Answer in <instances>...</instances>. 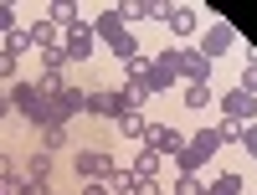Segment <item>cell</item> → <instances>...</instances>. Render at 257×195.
Masks as SVG:
<instances>
[{
  "label": "cell",
  "instance_id": "6da1fadb",
  "mask_svg": "<svg viewBox=\"0 0 257 195\" xmlns=\"http://www.w3.org/2000/svg\"><path fill=\"white\" fill-rule=\"evenodd\" d=\"M72 169H77V180H82V185H103V180H113V175H118V159L108 154V149H77Z\"/></svg>",
  "mask_w": 257,
  "mask_h": 195
},
{
  "label": "cell",
  "instance_id": "7a4b0ae2",
  "mask_svg": "<svg viewBox=\"0 0 257 195\" xmlns=\"http://www.w3.org/2000/svg\"><path fill=\"white\" fill-rule=\"evenodd\" d=\"M11 108H16V113L26 118L31 128H41V108H47V93H41V82L16 77V82H11Z\"/></svg>",
  "mask_w": 257,
  "mask_h": 195
},
{
  "label": "cell",
  "instance_id": "3957f363",
  "mask_svg": "<svg viewBox=\"0 0 257 195\" xmlns=\"http://www.w3.org/2000/svg\"><path fill=\"white\" fill-rule=\"evenodd\" d=\"M82 113V93L77 88H57L47 93V108H41V128H67V118Z\"/></svg>",
  "mask_w": 257,
  "mask_h": 195
},
{
  "label": "cell",
  "instance_id": "277c9868",
  "mask_svg": "<svg viewBox=\"0 0 257 195\" xmlns=\"http://www.w3.org/2000/svg\"><path fill=\"white\" fill-rule=\"evenodd\" d=\"M170 67H175V77H185V82H211V62L196 47H170Z\"/></svg>",
  "mask_w": 257,
  "mask_h": 195
},
{
  "label": "cell",
  "instance_id": "5b68a950",
  "mask_svg": "<svg viewBox=\"0 0 257 195\" xmlns=\"http://www.w3.org/2000/svg\"><path fill=\"white\" fill-rule=\"evenodd\" d=\"M82 113H93V118L128 113V108H123V88H93V93H82Z\"/></svg>",
  "mask_w": 257,
  "mask_h": 195
},
{
  "label": "cell",
  "instance_id": "8992f818",
  "mask_svg": "<svg viewBox=\"0 0 257 195\" xmlns=\"http://www.w3.org/2000/svg\"><path fill=\"white\" fill-rule=\"evenodd\" d=\"M144 149H155L160 159H175V154H185V134H180V128H170V123H149Z\"/></svg>",
  "mask_w": 257,
  "mask_h": 195
},
{
  "label": "cell",
  "instance_id": "52a82bcc",
  "mask_svg": "<svg viewBox=\"0 0 257 195\" xmlns=\"http://www.w3.org/2000/svg\"><path fill=\"white\" fill-rule=\"evenodd\" d=\"M93 47H98V36H93L88 21H82V26H72V31H62V57H67V62H88Z\"/></svg>",
  "mask_w": 257,
  "mask_h": 195
},
{
  "label": "cell",
  "instance_id": "ba28073f",
  "mask_svg": "<svg viewBox=\"0 0 257 195\" xmlns=\"http://www.w3.org/2000/svg\"><path fill=\"white\" fill-rule=\"evenodd\" d=\"M231 47H237V26H231V21H216V26L206 31V41H201L196 52H201L206 62H216V57H226Z\"/></svg>",
  "mask_w": 257,
  "mask_h": 195
},
{
  "label": "cell",
  "instance_id": "9c48e42d",
  "mask_svg": "<svg viewBox=\"0 0 257 195\" xmlns=\"http://www.w3.org/2000/svg\"><path fill=\"white\" fill-rule=\"evenodd\" d=\"M221 118H231V123H252V118H257V98L242 93V88L221 93Z\"/></svg>",
  "mask_w": 257,
  "mask_h": 195
},
{
  "label": "cell",
  "instance_id": "30bf717a",
  "mask_svg": "<svg viewBox=\"0 0 257 195\" xmlns=\"http://www.w3.org/2000/svg\"><path fill=\"white\" fill-rule=\"evenodd\" d=\"M0 195H31V180H26V169H16L11 159H0Z\"/></svg>",
  "mask_w": 257,
  "mask_h": 195
},
{
  "label": "cell",
  "instance_id": "8fae6325",
  "mask_svg": "<svg viewBox=\"0 0 257 195\" xmlns=\"http://www.w3.org/2000/svg\"><path fill=\"white\" fill-rule=\"evenodd\" d=\"M47 21H52L57 31H72V26H82V11L72 6V0H52V6H47Z\"/></svg>",
  "mask_w": 257,
  "mask_h": 195
},
{
  "label": "cell",
  "instance_id": "7c38bea8",
  "mask_svg": "<svg viewBox=\"0 0 257 195\" xmlns=\"http://www.w3.org/2000/svg\"><path fill=\"white\" fill-rule=\"evenodd\" d=\"M160 169H165V159L155 154V149H139L134 164H128V175H134V180H160Z\"/></svg>",
  "mask_w": 257,
  "mask_h": 195
},
{
  "label": "cell",
  "instance_id": "4fadbf2b",
  "mask_svg": "<svg viewBox=\"0 0 257 195\" xmlns=\"http://www.w3.org/2000/svg\"><path fill=\"white\" fill-rule=\"evenodd\" d=\"M165 26L175 31V36H196V26H201V16L190 11V6H170V16H165Z\"/></svg>",
  "mask_w": 257,
  "mask_h": 195
},
{
  "label": "cell",
  "instance_id": "5bb4252c",
  "mask_svg": "<svg viewBox=\"0 0 257 195\" xmlns=\"http://www.w3.org/2000/svg\"><path fill=\"white\" fill-rule=\"evenodd\" d=\"M128 26H123V16H118V6H108V11H103L98 21H93V36L98 41H113V36H123Z\"/></svg>",
  "mask_w": 257,
  "mask_h": 195
},
{
  "label": "cell",
  "instance_id": "9a60e30c",
  "mask_svg": "<svg viewBox=\"0 0 257 195\" xmlns=\"http://www.w3.org/2000/svg\"><path fill=\"white\" fill-rule=\"evenodd\" d=\"M185 149H190V154H196V159L206 164V159H211V154H216V149H221V128H201V134L190 139Z\"/></svg>",
  "mask_w": 257,
  "mask_h": 195
},
{
  "label": "cell",
  "instance_id": "2e32d148",
  "mask_svg": "<svg viewBox=\"0 0 257 195\" xmlns=\"http://www.w3.org/2000/svg\"><path fill=\"white\" fill-rule=\"evenodd\" d=\"M123 72H128V88H139V93H144V88H149V72H155V62L139 52L134 62H123Z\"/></svg>",
  "mask_w": 257,
  "mask_h": 195
},
{
  "label": "cell",
  "instance_id": "e0dca14e",
  "mask_svg": "<svg viewBox=\"0 0 257 195\" xmlns=\"http://www.w3.org/2000/svg\"><path fill=\"white\" fill-rule=\"evenodd\" d=\"M113 123H118V134H123V139H144V134H149V118L139 113V108H134V113H118Z\"/></svg>",
  "mask_w": 257,
  "mask_h": 195
},
{
  "label": "cell",
  "instance_id": "ac0fdd59",
  "mask_svg": "<svg viewBox=\"0 0 257 195\" xmlns=\"http://www.w3.org/2000/svg\"><path fill=\"white\" fill-rule=\"evenodd\" d=\"M31 47H36V52H41V47H62V31L52 26V21H47V16H41V21H36V26H31Z\"/></svg>",
  "mask_w": 257,
  "mask_h": 195
},
{
  "label": "cell",
  "instance_id": "d6986e66",
  "mask_svg": "<svg viewBox=\"0 0 257 195\" xmlns=\"http://www.w3.org/2000/svg\"><path fill=\"white\" fill-rule=\"evenodd\" d=\"M108 52H113L118 62H134V57H139V36H134V31H123V36H113V41H108Z\"/></svg>",
  "mask_w": 257,
  "mask_h": 195
},
{
  "label": "cell",
  "instance_id": "ffe728a7",
  "mask_svg": "<svg viewBox=\"0 0 257 195\" xmlns=\"http://www.w3.org/2000/svg\"><path fill=\"white\" fill-rule=\"evenodd\" d=\"M118 16H123V26H134V21H155V0H128Z\"/></svg>",
  "mask_w": 257,
  "mask_h": 195
},
{
  "label": "cell",
  "instance_id": "44dd1931",
  "mask_svg": "<svg viewBox=\"0 0 257 195\" xmlns=\"http://www.w3.org/2000/svg\"><path fill=\"white\" fill-rule=\"evenodd\" d=\"M0 47H6L11 57H21V52H36V47H31V26H16L6 41H0Z\"/></svg>",
  "mask_w": 257,
  "mask_h": 195
},
{
  "label": "cell",
  "instance_id": "7402d4cb",
  "mask_svg": "<svg viewBox=\"0 0 257 195\" xmlns=\"http://www.w3.org/2000/svg\"><path fill=\"white\" fill-rule=\"evenodd\" d=\"M185 108H190V113L211 108V82H190V88H185Z\"/></svg>",
  "mask_w": 257,
  "mask_h": 195
},
{
  "label": "cell",
  "instance_id": "603a6c76",
  "mask_svg": "<svg viewBox=\"0 0 257 195\" xmlns=\"http://www.w3.org/2000/svg\"><path fill=\"white\" fill-rule=\"evenodd\" d=\"M67 144V128H41V154H57Z\"/></svg>",
  "mask_w": 257,
  "mask_h": 195
},
{
  "label": "cell",
  "instance_id": "cb8c5ba5",
  "mask_svg": "<svg viewBox=\"0 0 257 195\" xmlns=\"http://www.w3.org/2000/svg\"><path fill=\"white\" fill-rule=\"evenodd\" d=\"M175 195H206V180L201 175H180L175 180Z\"/></svg>",
  "mask_w": 257,
  "mask_h": 195
},
{
  "label": "cell",
  "instance_id": "d4e9b609",
  "mask_svg": "<svg viewBox=\"0 0 257 195\" xmlns=\"http://www.w3.org/2000/svg\"><path fill=\"white\" fill-rule=\"evenodd\" d=\"M16 72H21V57H11L0 47V82H16Z\"/></svg>",
  "mask_w": 257,
  "mask_h": 195
},
{
  "label": "cell",
  "instance_id": "484cf974",
  "mask_svg": "<svg viewBox=\"0 0 257 195\" xmlns=\"http://www.w3.org/2000/svg\"><path fill=\"white\" fill-rule=\"evenodd\" d=\"M216 128H221V144H242V128H247V123H231V118H221Z\"/></svg>",
  "mask_w": 257,
  "mask_h": 195
},
{
  "label": "cell",
  "instance_id": "4316f807",
  "mask_svg": "<svg viewBox=\"0 0 257 195\" xmlns=\"http://www.w3.org/2000/svg\"><path fill=\"white\" fill-rule=\"evenodd\" d=\"M216 190H226V195H242V190H247V180L237 175V169H231V175H221V180H216Z\"/></svg>",
  "mask_w": 257,
  "mask_h": 195
},
{
  "label": "cell",
  "instance_id": "83f0119b",
  "mask_svg": "<svg viewBox=\"0 0 257 195\" xmlns=\"http://www.w3.org/2000/svg\"><path fill=\"white\" fill-rule=\"evenodd\" d=\"M108 190H113V195H128V190H134V175H128V169H118V175L108 180Z\"/></svg>",
  "mask_w": 257,
  "mask_h": 195
},
{
  "label": "cell",
  "instance_id": "f1b7e54d",
  "mask_svg": "<svg viewBox=\"0 0 257 195\" xmlns=\"http://www.w3.org/2000/svg\"><path fill=\"white\" fill-rule=\"evenodd\" d=\"M11 31H16V11H11V6H0V41H6Z\"/></svg>",
  "mask_w": 257,
  "mask_h": 195
},
{
  "label": "cell",
  "instance_id": "f546056e",
  "mask_svg": "<svg viewBox=\"0 0 257 195\" xmlns=\"http://www.w3.org/2000/svg\"><path fill=\"white\" fill-rule=\"evenodd\" d=\"M242 149L257 159V123H247V128H242Z\"/></svg>",
  "mask_w": 257,
  "mask_h": 195
},
{
  "label": "cell",
  "instance_id": "4dcf8cb0",
  "mask_svg": "<svg viewBox=\"0 0 257 195\" xmlns=\"http://www.w3.org/2000/svg\"><path fill=\"white\" fill-rule=\"evenodd\" d=\"M242 93L257 98V62H252V67H242Z\"/></svg>",
  "mask_w": 257,
  "mask_h": 195
},
{
  "label": "cell",
  "instance_id": "1f68e13d",
  "mask_svg": "<svg viewBox=\"0 0 257 195\" xmlns=\"http://www.w3.org/2000/svg\"><path fill=\"white\" fill-rule=\"evenodd\" d=\"M128 195H160V180H134V190Z\"/></svg>",
  "mask_w": 257,
  "mask_h": 195
},
{
  "label": "cell",
  "instance_id": "d6a6232c",
  "mask_svg": "<svg viewBox=\"0 0 257 195\" xmlns=\"http://www.w3.org/2000/svg\"><path fill=\"white\" fill-rule=\"evenodd\" d=\"M0 118H11V93H0Z\"/></svg>",
  "mask_w": 257,
  "mask_h": 195
},
{
  "label": "cell",
  "instance_id": "836d02e7",
  "mask_svg": "<svg viewBox=\"0 0 257 195\" xmlns=\"http://www.w3.org/2000/svg\"><path fill=\"white\" fill-rule=\"evenodd\" d=\"M82 195H108V190H103V185H82Z\"/></svg>",
  "mask_w": 257,
  "mask_h": 195
},
{
  "label": "cell",
  "instance_id": "e575fe53",
  "mask_svg": "<svg viewBox=\"0 0 257 195\" xmlns=\"http://www.w3.org/2000/svg\"><path fill=\"white\" fill-rule=\"evenodd\" d=\"M206 195H226V190H216V185H206Z\"/></svg>",
  "mask_w": 257,
  "mask_h": 195
},
{
  "label": "cell",
  "instance_id": "d590c367",
  "mask_svg": "<svg viewBox=\"0 0 257 195\" xmlns=\"http://www.w3.org/2000/svg\"><path fill=\"white\" fill-rule=\"evenodd\" d=\"M0 159H6V154H0Z\"/></svg>",
  "mask_w": 257,
  "mask_h": 195
}]
</instances>
